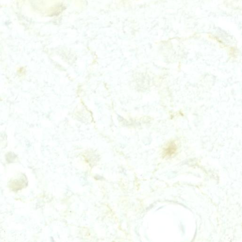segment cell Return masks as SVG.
<instances>
[{
    "instance_id": "obj_1",
    "label": "cell",
    "mask_w": 242,
    "mask_h": 242,
    "mask_svg": "<svg viewBox=\"0 0 242 242\" xmlns=\"http://www.w3.org/2000/svg\"><path fill=\"white\" fill-rule=\"evenodd\" d=\"M177 148L174 143H171L165 151V154L166 156H171L175 154Z\"/></svg>"
}]
</instances>
